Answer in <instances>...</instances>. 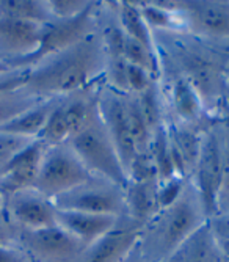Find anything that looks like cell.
I'll return each instance as SVG.
<instances>
[{
	"mask_svg": "<svg viewBox=\"0 0 229 262\" xmlns=\"http://www.w3.org/2000/svg\"><path fill=\"white\" fill-rule=\"evenodd\" d=\"M8 242H10V232L5 223L0 220V245H8Z\"/></svg>",
	"mask_w": 229,
	"mask_h": 262,
	"instance_id": "32",
	"label": "cell"
},
{
	"mask_svg": "<svg viewBox=\"0 0 229 262\" xmlns=\"http://www.w3.org/2000/svg\"><path fill=\"white\" fill-rule=\"evenodd\" d=\"M36 138H27L14 134L0 132V171Z\"/></svg>",
	"mask_w": 229,
	"mask_h": 262,
	"instance_id": "27",
	"label": "cell"
},
{
	"mask_svg": "<svg viewBox=\"0 0 229 262\" xmlns=\"http://www.w3.org/2000/svg\"><path fill=\"white\" fill-rule=\"evenodd\" d=\"M174 10L186 22V32L205 41L229 47V2L193 0L173 2Z\"/></svg>",
	"mask_w": 229,
	"mask_h": 262,
	"instance_id": "10",
	"label": "cell"
},
{
	"mask_svg": "<svg viewBox=\"0 0 229 262\" xmlns=\"http://www.w3.org/2000/svg\"><path fill=\"white\" fill-rule=\"evenodd\" d=\"M111 5L114 7V10H111V11H113L114 17H117L120 27L126 33V36L151 47V49H155L152 32L148 27V24L143 17L140 5L133 4V2H114Z\"/></svg>",
	"mask_w": 229,
	"mask_h": 262,
	"instance_id": "21",
	"label": "cell"
},
{
	"mask_svg": "<svg viewBox=\"0 0 229 262\" xmlns=\"http://www.w3.org/2000/svg\"><path fill=\"white\" fill-rule=\"evenodd\" d=\"M101 4L91 2L89 7L76 17L71 19H54L44 27V35L39 44V49L20 66V69L32 68L33 64L42 61L51 55H55L67 47H71L86 36L93 35L101 27Z\"/></svg>",
	"mask_w": 229,
	"mask_h": 262,
	"instance_id": "7",
	"label": "cell"
},
{
	"mask_svg": "<svg viewBox=\"0 0 229 262\" xmlns=\"http://www.w3.org/2000/svg\"><path fill=\"white\" fill-rule=\"evenodd\" d=\"M44 27L36 22L0 16V61L20 69L38 49L44 35Z\"/></svg>",
	"mask_w": 229,
	"mask_h": 262,
	"instance_id": "12",
	"label": "cell"
},
{
	"mask_svg": "<svg viewBox=\"0 0 229 262\" xmlns=\"http://www.w3.org/2000/svg\"><path fill=\"white\" fill-rule=\"evenodd\" d=\"M220 127L223 143V171L217 198V212H226L229 210V116L220 118Z\"/></svg>",
	"mask_w": 229,
	"mask_h": 262,
	"instance_id": "26",
	"label": "cell"
},
{
	"mask_svg": "<svg viewBox=\"0 0 229 262\" xmlns=\"http://www.w3.org/2000/svg\"><path fill=\"white\" fill-rule=\"evenodd\" d=\"M143 262H145V260H143Z\"/></svg>",
	"mask_w": 229,
	"mask_h": 262,
	"instance_id": "36",
	"label": "cell"
},
{
	"mask_svg": "<svg viewBox=\"0 0 229 262\" xmlns=\"http://www.w3.org/2000/svg\"><path fill=\"white\" fill-rule=\"evenodd\" d=\"M149 157L154 163L157 179L160 184H165L174 178H179L176 174L173 159H171V148H170L167 124L160 126L152 134V141H151V146H149Z\"/></svg>",
	"mask_w": 229,
	"mask_h": 262,
	"instance_id": "22",
	"label": "cell"
},
{
	"mask_svg": "<svg viewBox=\"0 0 229 262\" xmlns=\"http://www.w3.org/2000/svg\"><path fill=\"white\" fill-rule=\"evenodd\" d=\"M162 71L184 77L199 94L208 112L217 113L226 99L229 49L190 32H152Z\"/></svg>",
	"mask_w": 229,
	"mask_h": 262,
	"instance_id": "1",
	"label": "cell"
},
{
	"mask_svg": "<svg viewBox=\"0 0 229 262\" xmlns=\"http://www.w3.org/2000/svg\"><path fill=\"white\" fill-rule=\"evenodd\" d=\"M223 171V143L220 120L209 123L202 130L201 149L198 162L192 176V182L198 190L205 217H211L217 212V198L221 184Z\"/></svg>",
	"mask_w": 229,
	"mask_h": 262,
	"instance_id": "6",
	"label": "cell"
},
{
	"mask_svg": "<svg viewBox=\"0 0 229 262\" xmlns=\"http://www.w3.org/2000/svg\"><path fill=\"white\" fill-rule=\"evenodd\" d=\"M8 213L24 231H36L57 225V207L54 201L35 188L8 196Z\"/></svg>",
	"mask_w": 229,
	"mask_h": 262,
	"instance_id": "16",
	"label": "cell"
},
{
	"mask_svg": "<svg viewBox=\"0 0 229 262\" xmlns=\"http://www.w3.org/2000/svg\"><path fill=\"white\" fill-rule=\"evenodd\" d=\"M91 178L95 176L85 168L71 146L64 143L48 148L33 188L54 201L60 195L88 182Z\"/></svg>",
	"mask_w": 229,
	"mask_h": 262,
	"instance_id": "5",
	"label": "cell"
},
{
	"mask_svg": "<svg viewBox=\"0 0 229 262\" xmlns=\"http://www.w3.org/2000/svg\"><path fill=\"white\" fill-rule=\"evenodd\" d=\"M41 101L44 99H38L24 90H22V93L13 91L7 94H0V127L5 126L24 112L30 110Z\"/></svg>",
	"mask_w": 229,
	"mask_h": 262,
	"instance_id": "25",
	"label": "cell"
},
{
	"mask_svg": "<svg viewBox=\"0 0 229 262\" xmlns=\"http://www.w3.org/2000/svg\"><path fill=\"white\" fill-rule=\"evenodd\" d=\"M165 77V98L167 105L171 110V118L167 121H177L190 126H208L204 120H208V112H205L202 101L196 90L179 74L170 73V71H162V77Z\"/></svg>",
	"mask_w": 229,
	"mask_h": 262,
	"instance_id": "14",
	"label": "cell"
},
{
	"mask_svg": "<svg viewBox=\"0 0 229 262\" xmlns=\"http://www.w3.org/2000/svg\"><path fill=\"white\" fill-rule=\"evenodd\" d=\"M158 179L129 181L126 193V217L145 226L160 210L158 204Z\"/></svg>",
	"mask_w": 229,
	"mask_h": 262,
	"instance_id": "18",
	"label": "cell"
},
{
	"mask_svg": "<svg viewBox=\"0 0 229 262\" xmlns=\"http://www.w3.org/2000/svg\"><path fill=\"white\" fill-rule=\"evenodd\" d=\"M107 51L101 27L67 49L27 68L24 91L38 99L64 98L105 77Z\"/></svg>",
	"mask_w": 229,
	"mask_h": 262,
	"instance_id": "2",
	"label": "cell"
},
{
	"mask_svg": "<svg viewBox=\"0 0 229 262\" xmlns=\"http://www.w3.org/2000/svg\"><path fill=\"white\" fill-rule=\"evenodd\" d=\"M0 16L48 26L54 20L48 2L36 0H0Z\"/></svg>",
	"mask_w": 229,
	"mask_h": 262,
	"instance_id": "23",
	"label": "cell"
},
{
	"mask_svg": "<svg viewBox=\"0 0 229 262\" xmlns=\"http://www.w3.org/2000/svg\"><path fill=\"white\" fill-rule=\"evenodd\" d=\"M22 242L38 259L45 262H77L86 248L58 225L22 232Z\"/></svg>",
	"mask_w": 229,
	"mask_h": 262,
	"instance_id": "13",
	"label": "cell"
},
{
	"mask_svg": "<svg viewBox=\"0 0 229 262\" xmlns=\"http://www.w3.org/2000/svg\"><path fill=\"white\" fill-rule=\"evenodd\" d=\"M0 210H2V198H0Z\"/></svg>",
	"mask_w": 229,
	"mask_h": 262,
	"instance_id": "35",
	"label": "cell"
},
{
	"mask_svg": "<svg viewBox=\"0 0 229 262\" xmlns=\"http://www.w3.org/2000/svg\"><path fill=\"white\" fill-rule=\"evenodd\" d=\"M205 220L208 217L198 190L189 179L176 200L160 209L142 228L140 241L135 250H140L145 262H164Z\"/></svg>",
	"mask_w": 229,
	"mask_h": 262,
	"instance_id": "3",
	"label": "cell"
},
{
	"mask_svg": "<svg viewBox=\"0 0 229 262\" xmlns=\"http://www.w3.org/2000/svg\"><path fill=\"white\" fill-rule=\"evenodd\" d=\"M226 98H227V94H229V61H227V66H226Z\"/></svg>",
	"mask_w": 229,
	"mask_h": 262,
	"instance_id": "34",
	"label": "cell"
},
{
	"mask_svg": "<svg viewBox=\"0 0 229 262\" xmlns=\"http://www.w3.org/2000/svg\"><path fill=\"white\" fill-rule=\"evenodd\" d=\"M60 99L61 98L41 101L30 110L24 112L17 118H14V120H11L10 123H7L5 126L0 127V132L14 134V135L27 137V138H39L52 110L55 108V105Z\"/></svg>",
	"mask_w": 229,
	"mask_h": 262,
	"instance_id": "20",
	"label": "cell"
},
{
	"mask_svg": "<svg viewBox=\"0 0 229 262\" xmlns=\"http://www.w3.org/2000/svg\"><path fill=\"white\" fill-rule=\"evenodd\" d=\"M127 110H129L130 132L135 143L136 156H148L154 132L148 126L135 94H127Z\"/></svg>",
	"mask_w": 229,
	"mask_h": 262,
	"instance_id": "24",
	"label": "cell"
},
{
	"mask_svg": "<svg viewBox=\"0 0 229 262\" xmlns=\"http://www.w3.org/2000/svg\"><path fill=\"white\" fill-rule=\"evenodd\" d=\"M67 145L95 178L110 181L126 188L129 176L121 163L117 148L102 124L99 112L86 127L67 141Z\"/></svg>",
	"mask_w": 229,
	"mask_h": 262,
	"instance_id": "4",
	"label": "cell"
},
{
	"mask_svg": "<svg viewBox=\"0 0 229 262\" xmlns=\"http://www.w3.org/2000/svg\"><path fill=\"white\" fill-rule=\"evenodd\" d=\"M155 82H158V80H155L151 74L146 73V71L136 68L133 64H127V88H129V94H140Z\"/></svg>",
	"mask_w": 229,
	"mask_h": 262,
	"instance_id": "30",
	"label": "cell"
},
{
	"mask_svg": "<svg viewBox=\"0 0 229 262\" xmlns=\"http://www.w3.org/2000/svg\"><path fill=\"white\" fill-rule=\"evenodd\" d=\"M164 262H229V259L218 250L208 223H204Z\"/></svg>",
	"mask_w": 229,
	"mask_h": 262,
	"instance_id": "19",
	"label": "cell"
},
{
	"mask_svg": "<svg viewBox=\"0 0 229 262\" xmlns=\"http://www.w3.org/2000/svg\"><path fill=\"white\" fill-rule=\"evenodd\" d=\"M48 4L54 19H71L83 13L91 2H85V0H52Z\"/></svg>",
	"mask_w": 229,
	"mask_h": 262,
	"instance_id": "29",
	"label": "cell"
},
{
	"mask_svg": "<svg viewBox=\"0 0 229 262\" xmlns=\"http://www.w3.org/2000/svg\"><path fill=\"white\" fill-rule=\"evenodd\" d=\"M205 223L218 250L229 259V210L214 213L205 220Z\"/></svg>",
	"mask_w": 229,
	"mask_h": 262,
	"instance_id": "28",
	"label": "cell"
},
{
	"mask_svg": "<svg viewBox=\"0 0 229 262\" xmlns=\"http://www.w3.org/2000/svg\"><path fill=\"white\" fill-rule=\"evenodd\" d=\"M60 210H76L101 215H126L124 187L101 178H91L88 182L73 188L54 200Z\"/></svg>",
	"mask_w": 229,
	"mask_h": 262,
	"instance_id": "8",
	"label": "cell"
},
{
	"mask_svg": "<svg viewBox=\"0 0 229 262\" xmlns=\"http://www.w3.org/2000/svg\"><path fill=\"white\" fill-rule=\"evenodd\" d=\"M142 228L126 215L120 217L111 231L83 250L77 262H126L139 245Z\"/></svg>",
	"mask_w": 229,
	"mask_h": 262,
	"instance_id": "11",
	"label": "cell"
},
{
	"mask_svg": "<svg viewBox=\"0 0 229 262\" xmlns=\"http://www.w3.org/2000/svg\"><path fill=\"white\" fill-rule=\"evenodd\" d=\"M118 220L120 217L113 215L57 209V225L79 239L85 247L91 245L108 231H111Z\"/></svg>",
	"mask_w": 229,
	"mask_h": 262,
	"instance_id": "17",
	"label": "cell"
},
{
	"mask_svg": "<svg viewBox=\"0 0 229 262\" xmlns=\"http://www.w3.org/2000/svg\"><path fill=\"white\" fill-rule=\"evenodd\" d=\"M13 68L10 66V64H7V63H4V61H0V77L2 76H5V74H10V71H11Z\"/></svg>",
	"mask_w": 229,
	"mask_h": 262,
	"instance_id": "33",
	"label": "cell"
},
{
	"mask_svg": "<svg viewBox=\"0 0 229 262\" xmlns=\"http://www.w3.org/2000/svg\"><path fill=\"white\" fill-rule=\"evenodd\" d=\"M48 145L36 138L0 171V195L7 198L35 187Z\"/></svg>",
	"mask_w": 229,
	"mask_h": 262,
	"instance_id": "15",
	"label": "cell"
},
{
	"mask_svg": "<svg viewBox=\"0 0 229 262\" xmlns=\"http://www.w3.org/2000/svg\"><path fill=\"white\" fill-rule=\"evenodd\" d=\"M0 262H30V259L8 245H0Z\"/></svg>",
	"mask_w": 229,
	"mask_h": 262,
	"instance_id": "31",
	"label": "cell"
},
{
	"mask_svg": "<svg viewBox=\"0 0 229 262\" xmlns=\"http://www.w3.org/2000/svg\"><path fill=\"white\" fill-rule=\"evenodd\" d=\"M98 112L129 176V170L136 157V149L130 132L127 94L102 85L98 93Z\"/></svg>",
	"mask_w": 229,
	"mask_h": 262,
	"instance_id": "9",
	"label": "cell"
}]
</instances>
